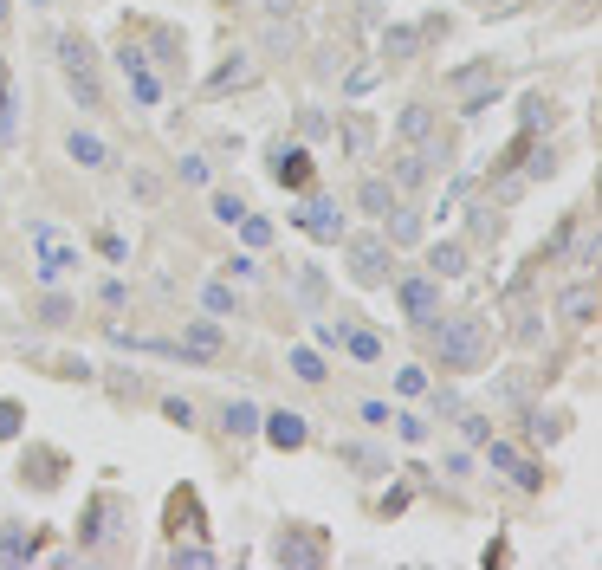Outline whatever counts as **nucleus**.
Wrapping results in <instances>:
<instances>
[{
  "mask_svg": "<svg viewBox=\"0 0 602 570\" xmlns=\"http://www.w3.org/2000/svg\"><path fill=\"white\" fill-rule=\"evenodd\" d=\"M0 111H13V98H7V65H0Z\"/></svg>",
  "mask_w": 602,
  "mask_h": 570,
  "instance_id": "46",
  "label": "nucleus"
},
{
  "mask_svg": "<svg viewBox=\"0 0 602 570\" xmlns=\"http://www.w3.org/2000/svg\"><path fill=\"white\" fill-rule=\"evenodd\" d=\"M395 389H402V396H421V389H428V376H421V370H402V376H395Z\"/></svg>",
  "mask_w": 602,
  "mask_h": 570,
  "instance_id": "39",
  "label": "nucleus"
},
{
  "mask_svg": "<svg viewBox=\"0 0 602 570\" xmlns=\"http://www.w3.org/2000/svg\"><path fill=\"white\" fill-rule=\"evenodd\" d=\"M234 227H240V234H246V247H266V240H272V221H259L253 208H246V214H240Z\"/></svg>",
  "mask_w": 602,
  "mask_h": 570,
  "instance_id": "31",
  "label": "nucleus"
},
{
  "mask_svg": "<svg viewBox=\"0 0 602 570\" xmlns=\"http://www.w3.org/2000/svg\"><path fill=\"white\" fill-rule=\"evenodd\" d=\"M221 422H227V434H240V441H246V434H259V409H253V402H227Z\"/></svg>",
  "mask_w": 602,
  "mask_h": 570,
  "instance_id": "25",
  "label": "nucleus"
},
{
  "mask_svg": "<svg viewBox=\"0 0 602 570\" xmlns=\"http://www.w3.org/2000/svg\"><path fill=\"white\" fill-rule=\"evenodd\" d=\"M259 428H266V441L279 447V454H298V447L311 441V428H305V415H298V409H272V415H259Z\"/></svg>",
  "mask_w": 602,
  "mask_h": 570,
  "instance_id": "10",
  "label": "nucleus"
},
{
  "mask_svg": "<svg viewBox=\"0 0 602 570\" xmlns=\"http://www.w3.org/2000/svg\"><path fill=\"white\" fill-rule=\"evenodd\" d=\"M473 7H492V0H473Z\"/></svg>",
  "mask_w": 602,
  "mask_h": 570,
  "instance_id": "49",
  "label": "nucleus"
},
{
  "mask_svg": "<svg viewBox=\"0 0 602 570\" xmlns=\"http://www.w3.org/2000/svg\"><path fill=\"white\" fill-rule=\"evenodd\" d=\"M473 234H480V240H486V234H499V221H492V208H473Z\"/></svg>",
  "mask_w": 602,
  "mask_h": 570,
  "instance_id": "45",
  "label": "nucleus"
},
{
  "mask_svg": "<svg viewBox=\"0 0 602 570\" xmlns=\"http://www.w3.org/2000/svg\"><path fill=\"white\" fill-rule=\"evenodd\" d=\"M117 519H123V499H111V493H98V499H91V506H85V525H78V545H104V538H111L117 532Z\"/></svg>",
  "mask_w": 602,
  "mask_h": 570,
  "instance_id": "9",
  "label": "nucleus"
},
{
  "mask_svg": "<svg viewBox=\"0 0 602 570\" xmlns=\"http://www.w3.org/2000/svg\"><path fill=\"white\" fill-rule=\"evenodd\" d=\"M20 428H26V409L20 402H0V441H20Z\"/></svg>",
  "mask_w": 602,
  "mask_h": 570,
  "instance_id": "33",
  "label": "nucleus"
},
{
  "mask_svg": "<svg viewBox=\"0 0 602 570\" xmlns=\"http://www.w3.org/2000/svg\"><path fill=\"white\" fill-rule=\"evenodd\" d=\"M65 156L98 169V162H111V149H104V137H91V130H72V137H65Z\"/></svg>",
  "mask_w": 602,
  "mask_h": 570,
  "instance_id": "17",
  "label": "nucleus"
},
{
  "mask_svg": "<svg viewBox=\"0 0 602 570\" xmlns=\"http://www.w3.org/2000/svg\"><path fill=\"white\" fill-rule=\"evenodd\" d=\"M337 454H344V460H357V467H382V454H376V447H337Z\"/></svg>",
  "mask_w": 602,
  "mask_h": 570,
  "instance_id": "41",
  "label": "nucleus"
},
{
  "mask_svg": "<svg viewBox=\"0 0 602 570\" xmlns=\"http://www.w3.org/2000/svg\"><path fill=\"white\" fill-rule=\"evenodd\" d=\"M227 350V331H221V318H195L182 331V344H175V357H195V363H214Z\"/></svg>",
  "mask_w": 602,
  "mask_h": 570,
  "instance_id": "7",
  "label": "nucleus"
},
{
  "mask_svg": "<svg viewBox=\"0 0 602 570\" xmlns=\"http://www.w3.org/2000/svg\"><path fill=\"white\" fill-rule=\"evenodd\" d=\"M350 279H357V285H382V279H389V240H382V234L350 240Z\"/></svg>",
  "mask_w": 602,
  "mask_h": 570,
  "instance_id": "5",
  "label": "nucleus"
},
{
  "mask_svg": "<svg viewBox=\"0 0 602 570\" xmlns=\"http://www.w3.org/2000/svg\"><path fill=\"white\" fill-rule=\"evenodd\" d=\"M7 7H13V0H0V26H7Z\"/></svg>",
  "mask_w": 602,
  "mask_h": 570,
  "instance_id": "48",
  "label": "nucleus"
},
{
  "mask_svg": "<svg viewBox=\"0 0 602 570\" xmlns=\"http://www.w3.org/2000/svg\"><path fill=\"white\" fill-rule=\"evenodd\" d=\"M357 208H363V214H389V208H395V182H382V175H369V182L357 188Z\"/></svg>",
  "mask_w": 602,
  "mask_h": 570,
  "instance_id": "20",
  "label": "nucleus"
},
{
  "mask_svg": "<svg viewBox=\"0 0 602 570\" xmlns=\"http://www.w3.org/2000/svg\"><path fill=\"white\" fill-rule=\"evenodd\" d=\"M395 137H402V143H428V137H434V111H428V104H402V117H395Z\"/></svg>",
  "mask_w": 602,
  "mask_h": 570,
  "instance_id": "16",
  "label": "nucleus"
},
{
  "mask_svg": "<svg viewBox=\"0 0 602 570\" xmlns=\"http://www.w3.org/2000/svg\"><path fill=\"white\" fill-rule=\"evenodd\" d=\"M240 85H253V59H246V52H234V59L208 78V91H240Z\"/></svg>",
  "mask_w": 602,
  "mask_h": 570,
  "instance_id": "19",
  "label": "nucleus"
},
{
  "mask_svg": "<svg viewBox=\"0 0 602 570\" xmlns=\"http://www.w3.org/2000/svg\"><path fill=\"white\" fill-rule=\"evenodd\" d=\"M169 564H175V570H214L221 558H214L208 545H182V538H175V545H169Z\"/></svg>",
  "mask_w": 602,
  "mask_h": 570,
  "instance_id": "21",
  "label": "nucleus"
},
{
  "mask_svg": "<svg viewBox=\"0 0 602 570\" xmlns=\"http://www.w3.org/2000/svg\"><path fill=\"white\" fill-rule=\"evenodd\" d=\"M182 182H208V162H201V156H182Z\"/></svg>",
  "mask_w": 602,
  "mask_h": 570,
  "instance_id": "44",
  "label": "nucleus"
},
{
  "mask_svg": "<svg viewBox=\"0 0 602 570\" xmlns=\"http://www.w3.org/2000/svg\"><path fill=\"white\" fill-rule=\"evenodd\" d=\"M389 214H395V221H389V247H408V240H421V221H415L408 208H389Z\"/></svg>",
  "mask_w": 602,
  "mask_h": 570,
  "instance_id": "28",
  "label": "nucleus"
},
{
  "mask_svg": "<svg viewBox=\"0 0 602 570\" xmlns=\"http://www.w3.org/2000/svg\"><path fill=\"white\" fill-rule=\"evenodd\" d=\"M279 564H298V570H311V564H324V545H318V538H305V532H292V525H285V538H279Z\"/></svg>",
  "mask_w": 602,
  "mask_h": 570,
  "instance_id": "14",
  "label": "nucleus"
},
{
  "mask_svg": "<svg viewBox=\"0 0 602 570\" xmlns=\"http://www.w3.org/2000/svg\"><path fill=\"white\" fill-rule=\"evenodd\" d=\"M311 175H318V162H311V149H305V143H279V149H272V182H279V188L305 195Z\"/></svg>",
  "mask_w": 602,
  "mask_h": 570,
  "instance_id": "4",
  "label": "nucleus"
},
{
  "mask_svg": "<svg viewBox=\"0 0 602 570\" xmlns=\"http://www.w3.org/2000/svg\"><path fill=\"white\" fill-rule=\"evenodd\" d=\"M395 422H402V441H428V422H421V415H395Z\"/></svg>",
  "mask_w": 602,
  "mask_h": 570,
  "instance_id": "40",
  "label": "nucleus"
},
{
  "mask_svg": "<svg viewBox=\"0 0 602 570\" xmlns=\"http://www.w3.org/2000/svg\"><path fill=\"white\" fill-rule=\"evenodd\" d=\"M39 558V532L26 525H0V564H33Z\"/></svg>",
  "mask_w": 602,
  "mask_h": 570,
  "instance_id": "13",
  "label": "nucleus"
},
{
  "mask_svg": "<svg viewBox=\"0 0 602 570\" xmlns=\"http://www.w3.org/2000/svg\"><path fill=\"white\" fill-rule=\"evenodd\" d=\"M130 188H136V201H156V195H162L156 175H130Z\"/></svg>",
  "mask_w": 602,
  "mask_h": 570,
  "instance_id": "38",
  "label": "nucleus"
},
{
  "mask_svg": "<svg viewBox=\"0 0 602 570\" xmlns=\"http://www.w3.org/2000/svg\"><path fill=\"white\" fill-rule=\"evenodd\" d=\"M59 473H65V454H52V447H26L20 480H33L39 493H52V486H59Z\"/></svg>",
  "mask_w": 602,
  "mask_h": 570,
  "instance_id": "11",
  "label": "nucleus"
},
{
  "mask_svg": "<svg viewBox=\"0 0 602 570\" xmlns=\"http://www.w3.org/2000/svg\"><path fill=\"white\" fill-rule=\"evenodd\" d=\"M72 298H65V292H46V298H39V318H46V324H65V318H72Z\"/></svg>",
  "mask_w": 602,
  "mask_h": 570,
  "instance_id": "30",
  "label": "nucleus"
},
{
  "mask_svg": "<svg viewBox=\"0 0 602 570\" xmlns=\"http://www.w3.org/2000/svg\"><path fill=\"white\" fill-rule=\"evenodd\" d=\"M486 454H492V467H505V473H512L518 486H525V493H538V486H544V467H531V460H518V454H512V447H505V441H492Z\"/></svg>",
  "mask_w": 602,
  "mask_h": 570,
  "instance_id": "12",
  "label": "nucleus"
},
{
  "mask_svg": "<svg viewBox=\"0 0 602 570\" xmlns=\"http://www.w3.org/2000/svg\"><path fill=\"white\" fill-rule=\"evenodd\" d=\"M395 298H402V318H415V324H434V311H441V279H402L395 285Z\"/></svg>",
  "mask_w": 602,
  "mask_h": 570,
  "instance_id": "8",
  "label": "nucleus"
},
{
  "mask_svg": "<svg viewBox=\"0 0 602 570\" xmlns=\"http://www.w3.org/2000/svg\"><path fill=\"white\" fill-rule=\"evenodd\" d=\"M169 519H175V532H201V525H195L201 519V512H195V493H175L169 499Z\"/></svg>",
  "mask_w": 602,
  "mask_h": 570,
  "instance_id": "29",
  "label": "nucleus"
},
{
  "mask_svg": "<svg viewBox=\"0 0 602 570\" xmlns=\"http://www.w3.org/2000/svg\"><path fill=\"white\" fill-rule=\"evenodd\" d=\"M344 350L357 363H382V337L376 331H350V324H344Z\"/></svg>",
  "mask_w": 602,
  "mask_h": 570,
  "instance_id": "23",
  "label": "nucleus"
},
{
  "mask_svg": "<svg viewBox=\"0 0 602 570\" xmlns=\"http://www.w3.org/2000/svg\"><path fill=\"white\" fill-rule=\"evenodd\" d=\"M590 311H596V285L590 279H577L564 298H557V318L564 324H590Z\"/></svg>",
  "mask_w": 602,
  "mask_h": 570,
  "instance_id": "15",
  "label": "nucleus"
},
{
  "mask_svg": "<svg viewBox=\"0 0 602 570\" xmlns=\"http://www.w3.org/2000/svg\"><path fill=\"white\" fill-rule=\"evenodd\" d=\"M434 350H441V370H480L492 357L486 318H447L441 331H434Z\"/></svg>",
  "mask_w": 602,
  "mask_h": 570,
  "instance_id": "1",
  "label": "nucleus"
},
{
  "mask_svg": "<svg viewBox=\"0 0 602 570\" xmlns=\"http://www.w3.org/2000/svg\"><path fill=\"white\" fill-rule=\"evenodd\" d=\"M298 130H305V137H324V130H331V117H324V111H305V117H298Z\"/></svg>",
  "mask_w": 602,
  "mask_h": 570,
  "instance_id": "37",
  "label": "nucleus"
},
{
  "mask_svg": "<svg viewBox=\"0 0 602 570\" xmlns=\"http://www.w3.org/2000/svg\"><path fill=\"white\" fill-rule=\"evenodd\" d=\"M162 415H169L175 428H188V422H195V402H188V396H169V402H162Z\"/></svg>",
  "mask_w": 602,
  "mask_h": 570,
  "instance_id": "34",
  "label": "nucleus"
},
{
  "mask_svg": "<svg viewBox=\"0 0 602 570\" xmlns=\"http://www.w3.org/2000/svg\"><path fill=\"white\" fill-rule=\"evenodd\" d=\"M149 39H156V59H175V52H182V39H175V26H156V33H149Z\"/></svg>",
  "mask_w": 602,
  "mask_h": 570,
  "instance_id": "36",
  "label": "nucleus"
},
{
  "mask_svg": "<svg viewBox=\"0 0 602 570\" xmlns=\"http://www.w3.org/2000/svg\"><path fill=\"white\" fill-rule=\"evenodd\" d=\"M292 376H305V383H324V357H318V350H292Z\"/></svg>",
  "mask_w": 602,
  "mask_h": 570,
  "instance_id": "32",
  "label": "nucleus"
},
{
  "mask_svg": "<svg viewBox=\"0 0 602 570\" xmlns=\"http://www.w3.org/2000/svg\"><path fill=\"white\" fill-rule=\"evenodd\" d=\"M551 117H557V104L544 98V91H531V98H525V137H538V130H551Z\"/></svg>",
  "mask_w": 602,
  "mask_h": 570,
  "instance_id": "24",
  "label": "nucleus"
},
{
  "mask_svg": "<svg viewBox=\"0 0 602 570\" xmlns=\"http://www.w3.org/2000/svg\"><path fill=\"white\" fill-rule=\"evenodd\" d=\"M285 7H292V0H266V13H285Z\"/></svg>",
  "mask_w": 602,
  "mask_h": 570,
  "instance_id": "47",
  "label": "nucleus"
},
{
  "mask_svg": "<svg viewBox=\"0 0 602 570\" xmlns=\"http://www.w3.org/2000/svg\"><path fill=\"white\" fill-rule=\"evenodd\" d=\"M428 266H434V279L467 273V247H460V240H441V247H428Z\"/></svg>",
  "mask_w": 602,
  "mask_h": 570,
  "instance_id": "18",
  "label": "nucleus"
},
{
  "mask_svg": "<svg viewBox=\"0 0 602 570\" xmlns=\"http://www.w3.org/2000/svg\"><path fill=\"white\" fill-rule=\"evenodd\" d=\"M292 227H305L311 240H344V214H337L331 195H305V208L292 214Z\"/></svg>",
  "mask_w": 602,
  "mask_h": 570,
  "instance_id": "6",
  "label": "nucleus"
},
{
  "mask_svg": "<svg viewBox=\"0 0 602 570\" xmlns=\"http://www.w3.org/2000/svg\"><path fill=\"white\" fill-rule=\"evenodd\" d=\"M123 78H130V98H136V104H156V98H162V85H156V72H149V65H143V59H136V65H123Z\"/></svg>",
  "mask_w": 602,
  "mask_h": 570,
  "instance_id": "22",
  "label": "nucleus"
},
{
  "mask_svg": "<svg viewBox=\"0 0 602 570\" xmlns=\"http://www.w3.org/2000/svg\"><path fill=\"white\" fill-rule=\"evenodd\" d=\"M460 428H467V441H486V434H492L486 415H460Z\"/></svg>",
  "mask_w": 602,
  "mask_h": 570,
  "instance_id": "42",
  "label": "nucleus"
},
{
  "mask_svg": "<svg viewBox=\"0 0 602 570\" xmlns=\"http://www.w3.org/2000/svg\"><path fill=\"white\" fill-rule=\"evenodd\" d=\"M201 305H208L214 318H240V298H234V285H208V292H201Z\"/></svg>",
  "mask_w": 602,
  "mask_h": 570,
  "instance_id": "27",
  "label": "nucleus"
},
{
  "mask_svg": "<svg viewBox=\"0 0 602 570\" xmlns=\"http://www.w3.org/2000/svg\"><path fill=\"white\" fill-rule=\"evenodd\" d=\"M415 46H421V33H408V26H395V33L382 39V59H389V65H402V59H415Z\"/></svg>",
  "mask_w": 602,
  "mask_h": 570,
  "instance_id": "26",
  "label": "nucleus"
},
{
  "mask_svg": "<svg viewBox=\"0 0 602 570\" xmlns=\"http://www.w3.org/2000/svg\"><path fill=\"white\" fill-rule=\"evenodd\" d=\"M33 253H39V279L46 285L78 266V240H65L59 227H46V221H33Z\"/></svg>",
  "mask_w": 602,
  "mask_h": 570,
  "instance_id": "3",
  "label": "nucleus"
},
{
  "mask_svg": "<svg viewBox=\"0 0 602 570\" xmlns=\"http://www.w3.org/2000/svg\"><path fill=\"white\" fill-rule=\"evenodd\" d=\"M59 72H65V85H72V98L85 104V111H98V104H104L98 52H91V39H85V33H59Z\"/></svg>",
  "mask_w": 602,
  "mask_h": 570,
  "instance_id": "2",
  "label": "nucleus"
},
{
  "mask_svg": "<svg viewBox=\"0 0 602 570\" xmlns=\"http://www.w3.org/2000/svg\"><path fill=\"white\" fill-rule=\"evenodd\" d=\"M240 214H246V201H240V195H214V221H227V227H234Z\"/></svg>",
  "mask_w": 602,
  "mask_h": 570,
  "instance_id": "35",
  "label": "nucleus"
},
{
  "mask_svg": "<svg viewBox=\"0 0 602 570\" xmlns=\"http://www.w3.org/2000/svg\"><path fill=\"white\" fill-rule=\"evenodd\" d=\"M318 344H324V350L344 344V318H337V324H318Z\"/></svg>",
  "mask_w": 602,
  "mask_h": 570,
  "instance_id": "43",
  "label": "nucleus"
}]
</instances>
